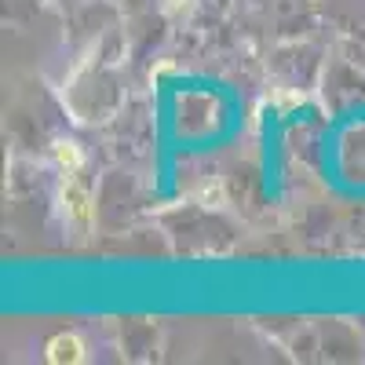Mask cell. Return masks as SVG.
<instances>
[{"label":"cell","instance_id":"277c9868","mask_svg":"<svg viewBox=\"0 0 365 365\" xmlns=\"http://www.w3.org/2000/svg\"><path fill=\"white\" fill-rule=\"evenodd\" d=\"M175 4H179V0H175Z\"/></svg>","mask_w":365,"mask_h":365},{"label":"cell","instance_id":"7a4b0ae2","mask_svg":"<svg viewBox=\"0 0 365 365\" xmlns=\"http://www.w3.org/2000/svg\"><path fill=\"white\" fill-rule=\"evenodd\" d=\"M48 361L51 365H77V361H84V344L73 332H58V336L48 340Z\"/></svg>","mask_w":365,"mask_h":365},{"label":"cell","instance_id":"3957f363","mask_svg":"<svg viewBox=\"0 0 365 365\" xmlns=\"http://www.w3.org/2000/svg\"><path fill=\"white\" fill-rule=\"evenodd\" d=\"M55 158H58V165L66 168V175L81 168V150H77V143H58V146H55Z\"/></svg>","mask_w":365,"mask_h":365},{"label":"cell","instance_id":"6da1fadb","mask_svg":"<svg viewBox=\"0 0 365 365\" xmlns=\"http://www.w3.org/2000/svg\"><path fill=\"white\" fill-rule=\"evenodd\" d=\"M63 208H66V220L77 230H88V223H91V197L84 190V182L77 179V172H70V179L63 182Z\"/></svg>","mask_w":365,"mask_h":365}]
</instances>
